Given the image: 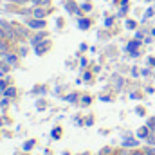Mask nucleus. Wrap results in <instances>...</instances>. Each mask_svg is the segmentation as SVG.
<instances>
[{
  "label": "nucleus",
  "instance_id": "obj_40",
  "mask_svg": "<svg viewBox=\"0 0 155 155\" xmlns=\"http://www.w3.org/2000/svg\"><path fill=\"white\" fill-rule=\"evenodd\" d=\"M87 49H88L87 43H81V45H79V51H87Z\"/></svg>",
  "mask_w": 155,
  "mask_h": 155
},
{
  "label": "nucleus",
  "instance_id": "obj_47",
  "mask_svg": "<svg viewBox=\"0 0 155 155\" xmlns=\"http://www.w3.org/2000/svg\"><path fill=\"white\" fill-rule=\"evenodd\" d=\"M63 155H71V153H69V152H63Z\"/></svg>",
  "mask_w": 155,
  "mask_h": 155
},
{
  "label": "nucleus",
  "instance_id": "obj_26",
  "mask_svg": "<svg viewBox=\"0 0 155 155\" xmlns=\"http://www.w3.org/2000/svg\"><path fill=\"white\" fill-rule=\"evenodd\" d=\"M114 155H132V152H130L128 148H123V146H121V150H117Z\"/></svg>",
  "mask_w": 155,
  "mask_h": 155
},
{
  "label": "nucleus",
  "instance_id": "obj_23",
  "mask_svg": "<svg viewBox=\"0 0 155 155\" xmlns=\"http://www.w3.org/2000/svg\"><path fill=\"white\" fill-rule=\"evenodd\" d=\"M153 15H155V7H148L146 13H144V16H143V20H148V18H152Z\"/></svg>",
  "mask_w": 155,
  "mask_h": 155
},
{
  "label": "nucleus",
  "instance_id": "obj_50",
  "mask_svg": "<svg viewBox=\"0 0 155 155\" xmlns=\"http://www.w3.org/2000/svg\"><path fill=\"white\" fill-rule=\"evenodd\" d=\"M83 2H87V0H83Z\"/></svg>",
  "mask_w": 155,
  "mask_h": 155
},
{
  "label": "nucleus",
  "instance_id": "obj_29",
  "mask_svg": "<svg viewBox=\"0 0 155 155\" xmlns=\"http://www.w3.org/2000/svg\"><path fill=\"white\" fill-rule=\"evenodd\" d=\"M146 124L150 126V130H152V132H155V117H150V119L146 121Z\"/></svg>",
  "mask_w": 155,
  "mask_h": 155
},
{
  "label": "nucleus",
  "instance_id": "obj_2",
  "mask_svg": "<svg viewBox=\"0 0 155 155\" xmlns=\"http://www.w3.org/2000/svg\"><path fill=\"white\" fill-rule=\"evenodd\" d=\"M0 27L4 29V33H5V38L9 40L11 43H13V41H18V40H22V38H20V35L16 33V29L13 27V24H11V22L0 20Z\"/></svg>",
  "mask_w": 155,
  "mask_h": 155
},
{
  "label": "nucleus",
  "instance_id": "obj_16",
  "mask_svg": "<svg viewBox=\"0 0 155 155\" xmlns=\"http://www.w3.org/2000/svg\"><path fill=\"white\" fill-rule=\"evenodd\" d=\"M79 9H81L83 13H90V11L94 9V4H92L90 0H87V2H81V5H79Z\"/></svg>",
  "mask_w": 155,
  "mask_h": 155
},
{
  "label": "nucleus",
  "instance_id": "obj_24",
  "mask_svg": "<svg viewBox=\"0 0 155 155\" xmlns=\"http://www.w3.org/2000/svg\"><path fill=\"white\" fill-rule=\"evenodd\" d=\"M114 20H116V16H105V27H112L114 25Z\"/></svg>",
  "mask_w": 155,
  "mask_h": 155
},
{
  "label": "nucleus",
  "instance_id": "obj_35",
  "mask_svg": "<svg viewBox=\"0 0 155 155\" xmlns=\"http://www.w3.org/2000/svg\"><path fill=\"white\" fill-rule=\"evenodd\" d=\"M79 65H81V67H87V65H88L87 58H81V60H79Z\"/></svg>",
  "mask_w": 155,
  "mask_h": 155
},
{
  "label": "nucleus",
  "instance_id": "obj_39",
  "mask_svg": "<svg viewBox=\"0 0 155 155\" xmlns=\"http://www.w3.org/2000/svg\"><path fill=\"white\" fill-rule=\"evenodd\" d=\"M25 54H27V49H25V47H22V49H20V56H25Z\"/></svg>",
  "mask_w": 155,
  "mask_h": 155
},
{
  "label": "nucleus",
  "instance_id": "obj_49",
  "mask_svg": "<svg viewBox=\"0 0 155 155\" xmlns=\"http://www.w3.org/2000/svg\"><path fill=\"white\" fill-rule=\"evenodd\" d=\"M105 2H108V0H105Z\"/></svg>",
  "mask_w": 155,
  "mask_h": 155
},
{
  "label": "nucleus",
  "instance_id": "obj_43",
  "mask_svg": "<svg viewBox=\"0 0 155 155\" xmlns=\"http://www.w3.org/2000/svg\"><path fill=\"white\" fill-rule=\"evenodd\" d=\"M132 74L137 78V76H139V71H137V69H132Z\"/></svg>",
  "mask_w": 155,
  "mask_h": 155
},
{
  "label": "nucleus",
  "instance_id": "obj_15",
  "mask_svg": "<svg viewBox=\"0 0 155 155\" xmlns=\"http://www.w3.org/2000/svg\"><path fill=\"white\" fill-rule=\"evenodd\" d=\"M35 7H51L52 5V0H31Z\"/></svg>",
  "mask_w": 155,
  "mask_h": 155
},
{
  "label": "nucleus",
  "instance_id": "obj_14",
  "mask_svg": "<svg viewBox=\"0 0 155 155\" xmlns=\"http://www.w3.org/2000/svg\"><path fill=\"white\" fill-rule=\"evenodd\" d=\"M9 49H11V41H9V40L0 38V54H5V52H9Z\"/></svg>",
  "mask_w": 155,
  "mask_h": 155
},
{
  "label": "nucleus",
  "instance_id": "obj_33",
  "mask_svg": "<svg viewBox=\"0 0 155 155\" xmlns=\"http://www.w3.org/2000/svg\"><path fill=\"white\" fill-rule=\"evenodd\" d=\"M7 105H9V97H5V96H4V99L0 101V107H4V108H5Z\"/></svg>",
  "mask_w": 155,
  "mask_h": 155
},
{
  "label": "nucleus",
  "instance_id": "obj_7",
  "mask_svg": "<svg viewBox=\"0 0 155 155\" xmlns=\"http://www.w3.org/2000/svg\"><path fill=\"white\" fill-rule=\"evenodd\" d=\"M11 24H13V27L16 29V33L20 35V38H22V40L29 38V31H31V29H29L25 24H24V25H22V24H18V22H11Z\"/></svg>",
  "mask_w": 155,
  "mask_h": 155
},
{
  "label": "nucleus",
  "instance_id": "obj_27",
  "mask_svg": "<svg viewBox=\"0 0 155 155\" xmlns=\"http://www.w3.org/2000/svg\"><path fill=\"white\" fill-rule=\"evenodd\" d=\"M126 13H128V7L126 5H121L119 11H117V16H126Z\"/></svg>",
  "mask_w": 155,
  "mask_h": 155
},
{
  "label": "nucleus",
  "instance_id": "obj_41",
  "mask_svg": "<svg viewBox=\"0 0 155 155\" xmlns=\"http://www.w3.org/2000/svg\"><path fill=\"white\" fill-rule=\"evenodd\" d=\"M99 99H101V101H110V96H101Z\"/></svg>",
  "mask_w": 155,
  "mask_h": 155
},
{
  "label": "nucleus",
  "instance_id": "obj_5",
  "mask_svg": "<svg viewBox=\"0 0 155 155\" xmlns=\"http://www.w3.org/2000/svg\"><path fill=\"white\" fill-rule=\"evenodd\" d=\"M52 13V7H35L33 5V16L35 18H45L47 20V16Z\"/></svg>",
  "mask_w": 155,
  "mask_h": 155
},
{
  "label": "nucleus",
  "instance_id": "obj_4",
  "mask_svg": "<svg viewBox=\"0 0 155 155\" xmlns=\"http://www.w3.org/2000/svg\"><path fill=\"white\" fill-rule=\"evenodd\" d=\"M51 47H52V41H51V40H43L41 43L35 45V54H36V56H43L45 52L51 51Z\"/></svg>",
  "mask_w": 155,
  "mask_h": 155
},
{
  "label": "nucleus",
  "instance_id": "obj_9",
  "mask_svg": "<svg viewBox=\"0 0 155 155\" xmlns=\"http://www.w3.org/2000/svg\"><path fill=\"white\" fill-rule=\"evenodd\" d=\"M135 135H137L139 139H148V137L152 135V130H150V126H148V124H144V126H141V128L135 132Z\"/></svg>",
  "mask_w": 155,
  "mask_h": 155
},
{
  "label": "nucleus",
  "instance_id": "obj_32",
  "mask_svg": "<svg viewBox=\"0 0 155 155\" xmlns=\"http://www.w3.org/2000/svg\"><path fill=\"white\" fill-rule=\"evenodd\" d=\"M135 112H137V116H146V112H144V108H143V107H137V108H135Z\"/></svg>",
  "mask_w": 155,
  "mask_h": 155
},
{
  "label": "nucleus",
  "instance_id": "obj_34",
  "mask_svg": "<svg viewBox=\"0 0 155 155\" xmlns=\"http://www.w3.org/2000/svg\"><path fill=\"white\" fill-rule=\"evenodd\" d=\"M132 155H146V153H144V150H135V148H134V150H132Z\"/></svg>",
  "mask_w": 155,
  "mask_h": 155
},
{
  "label": "nucleus",
  "instance_id": "obj_28",
  "mask_svg": "<svg viewBox=\"0 0 155 155\" xmlns=\"http://www.w3.org/2000/svg\"><path fill=\"white\" fill-rule=\"evenodd\" d=\"M144 153H146V155H155V146L148 144V146L144 148Z\"/></svg>",
  "mask_w": 155,
  "mask_h": 155
},
{
  "label": "nucleus",
  "instance_id": "obj_8",
  "mask_svg": "<svg viewBox=\"0 0 155 155\" xmlns=\"http://www.w3.org/2000/svg\"><path fill=\"white\" fill-rule=\"evenodd\" d=\"M43 40H47V33H45V31H35V36H31V38H29V43L35 47V45L41 43Z\"/></svg>",
  "mask_w": 155,
  "mask_h": 155
},
{
  "label": "nucleus",
  "instance_id": "obj_30",
  "mask_svg": "<svg viewBox=\"0 0 155 155\" xmlns=\"http://www.w3.org/2000/svg\"><path fill=\"white\" fill-rule=\"evenodd\" d=\"M92 124H94V117L88 116L87 119H85V126H92Z\"/></svg>",
  "mask_w": 155,
  "mask_h": 155
},
{
  "label": "nucleus",
  "instance_id": "obj_10",
  "mask_svg": "<svg viewBox=\"0 0 155 155\" xmlns=\"http://www.w3.org/2000/svg\"><path fill=\"white\" fill-rule=\"evenodd\" d=\"M4 60H5V61H7V63H9V65H11V67H13V65H16V63H18V56H16V54H15V52H11V51H9V52H5V54H4Z\"/></svg>",
  "mask_w": 155,
  "mask_h": 155
},
{
  "label": "nucleus",
  "instance_id": "obj_17",
  "mask_svg": "<svg viewBox=\"0 0 155 155\" xmlns=\"http://www.w3.org/2000/svg\"><path fill=\"white\" fill-rule=\"evenodd\" d=\"M137 25H139V24H137L135 20H132V18H128V20L124 22V27H126L128 31H137Z\"/></svg>",
  "mask_w": 155,
  "mask_h": 155
},
{
  "label": "nucleus",
  "instance_id": "obj_48",
  "mask_svg": "<svg viewBox=\"0 0 155 155\" xmlns=\"http://www.w3.org/2000/svg\"><path fill=\"white\" fill-rule=\"evenodd\" d=\"M0 126H2V119H0Z\"/></svg>",
  "mask_w": 155,
  "mask_h": 155
},
{
  "label": "nucleus",
  "instance_id": "obj_11",
  "mask_svg": "<svg viewBox=\"0 0 155 155\" xmlns=\"http://www.w3.org/2000/svg\"><path fill=\"white\" fill-rule=\"evenodd\" d=\"M121 146H123V148H137V146H139V141L128 137V139H124V141L121 143Z\"/></svg>",
  "mask_w": 155,
  "mask_h": 155
},
{
  "label": "nucleus",
  "instance_id": "obj_36",
  "mask_svg": "<svg viewBox=\"0 0 155 155\" xmlns=\"http://www.w3.org/2000/svg\"><path fill=\"white\" fill-rule=\"evenodd\" d=\"M148 65L155 67V56H150V58H148Z\"/></svg>",
  "mask_w": 155,
  "mask_h": 155
},
{
  "label": "nucleus",
  "instance_id": "obj_25",
  "mask_svg": "<svg viewBox=\"0 0 155 155\" xmlns=\"http://www.w3.org/2000/svg\"><path fill=\"white\" fill-rule=\"evenodd\" d=\"M92 79H94V76H92L90 71H87V72L83 74V81H85V83H92Z\"/></svg>",
  "mask_w": 155,
  "mask_h": 155
},
{
  "label": "nucleus",
  "instance_id": "obj_12",
  "mask_svg": "<svg viewBox=\"0 0 155 155\" xmlns=\"http://www.w3.org/2000/svg\"><path fill=\"white\" fill-rule=\"evenodd\" d=\"M65 9H67V11H69L71 15H76L78 11H79V5H78L74 0H69V2L65 4Z\"/></svg>",
  "mask_w": 155,
  "mask_h": 155
},
{
  "label": "nucleus",
  "instance_id": "obj_3",
  "mask_svg": "<svg viewBox=\"0 0 155 155\" xmlns=\"http://www.w3.org/2000/svg\"><path fill=\"white\" fill-rule=\"evenodd\" d=\"M141 43H143V40H130L128 43H126V52L132 56V58H137L141 52H139V47H141Z\"/></svg>",
  "mask_w": 155,
  "mask_h": 155
},
{
  "label": "nucleus",
  "instance_id": "obj_19",
  "mask_svg": "<svg viewBox=\"0 0 155 155\" xmlns=\"http://www.w3.org/2000/svg\"><path fill=\"white\" fill-rule=\"evenodd\" d=\"M63 99L69 101V103H78V101H79V94H78V92H72V94H69V96H63Z\"/></svg>",
  "mask_w": 155,
  "mask_h": 155
},
{
  "label": "nucleus",
  "instance_id": "obj_1",
  "mask_svg": "<svg viewBox=\"0 0 155 155\" xmlns=\"http://www.w3.org/2000/svg\"><path fill=\"white\" fill-rule=\"evenodd\" d=\"M31 31H45L47 29V20L45 18H35V16H27L24 22Z\"/></svg>",
  "mask_w": 155,
  "mask_h": 155
},
{
  "label": "nucleus",
  "instance_id": "obj_18",
  "mask_svg": "<svg viewBox=\"0 0 155 155\" xmlns=\"http://www.w3.org/2000/svg\"><path fill=\"white\" fill-rule=\"evenodd\" d=\"M61 134H63L61 126H56V128H52V132H51V137H52L54 141H58V139L61 137Z\"/></svg>",
  "mask_w": 155,
  "mask_h": 155
},
{
  "label": "nucleus",
  "instance_id": "obj_44",
  "mask_svg": "<svg viewBox=\"0 0 155 155\" xmlns=\"http://www.w3.org/2000/svg\"><path fill=\"white\" fill-rule=\"evenodd\" d=\"M119 4H121V5H126V7H128V0H121Z\"/></svg>",
  "mask_w": 155,
  "mask_h": 155
},
{
  "label": "nucleus",
  "instance_id": "obj_46",
  "mask_svg": "<svg viewBox=\"0 0 155 155\" xmlns=\"http://www.w3.org/2000/svg\"><path fill=\"white\" fill-rule=\"evenodd\" d=\"M81 155H92V153L90 152H85V153H81Z\"/></svg>",
  "mask_w": 155,
  "mask_h": 155
},
{
  "label": "nucleus",
  "instance_id": "obj_37",
  "mask_svg": "<svg viewBox=\"0 0 155 155\" xmlns=\"http://www.w3.org/2000/svg\"><path fill=\"white\" fill-rule=\"evenodd\" d=\"M148 74H150V69H143L141 71V76H148Z\"/></svg>",
  "mask_w": 155,
  "mask_h": 155
},
{
  "label": "nucleus",
  "instance_id": "obj_31",
  "mask_svg": "<svg viewBox=\"0 0 155 155\" xmlns=\"http://www.w3.org/2000/svg\"><path fill=\"white\" fill-rule=\"evenodd\" d=\"M135 40H144V33L137 29V31H135Z\"/></svg>",
  "mask_w": 155,
  "mask_h": 155
},
{
  "label": "nucleus",
  "instance_id": "obj_42",
  "mask_svg": "<svg viewBox=\"0 0 155 155\" xmlns=\"http://www.w3.org/2000/svg\"><path fill=\"white\" fill-rule=\"evenodd\" d=\"M0 38H4V40H7V38H5V33H4V29H2V27H0Z\"/></svg>",
  "mask_w": 155,
  "mask_h": 155
},
{
  "label": "nucleus",
  "instance_id": "obj_22",
  "mask_svg": "<svg viewBox=\"0 0 155 155\" xmlns=\"http://www.w3.org/2000/svg\"><path fill=\"white\" fill-rule=\"evenodd\" d=\"M114 153H116V152H114L110 146H105V148H101V152H99L97 155H114Z\"/></svg>",
  "mask_w": 155,
  "mask_h": 155
},
{
  "label": "nucleus",
  "instance_id": "obj_13",
  "mask_svg": "<svg viewBox=\"0 0 155 155\" xmlns=\"http://www.w3.org/2000/svg\"><path fill=\"white\" fill-rule=\"evenodd\" d=\"M16 92H18V90H16V87H13V85H9V87H7V88H5V90L2 92V94H4L5 97H9V99H13V97H16Z\"/></svg>",
  "mask_w": 155,
  "mask_h": 155
},
{
  "label": "nucleus",
  "instance_id": "obj_6",
  "mask_svg": "<svg viewBox=\"0 0 155 155\" xmlns=\"http://www.w3.org/2000/svg\"><path fill=\"white\" fill-rule=\"evenodd\" d=\"M76 25H78L79 31H88V29L92 27V18H88V16H79Z\"/></svg>",
  "mask_w": 155,
  "mask_h": 155
},
{
  "label": "nucleus",
  "instance_id": "obj_21",
  "mask_svg": "<svg viewBox=\"0 0 155 155\" xmlns=\"http://www.w3.org/2000/svg\"><path fill=\"white\" fill-rule=\"evenodd\" d=\"M79 101H81V105H85V107H88V105L92 103V97H90L88 94H83V96L79 97Z\"/></svg>",
  "mask_w": 155,
  "mask_h": 155
},
{
  "label": "nucleus",
  "instance_id": "obj_20",
  "mask_svg": "<svg viewBox=\"0 0 155 155\" xmlns=\"http://www.w3.org/2000/svg\"><path fill=\"white\" fill-rule=\"evenodd\" d=\"M35 146H36V141H35V139H29V141L24 143V152H31Z\"/></svg>",
  "mask_w": 155,
  "mask_h": 155
},
{
  "label": "nucleus",
  "instance_id": "obj_38",
  "mask_svg": "<svg viewBox=\"0 0 155 155\" xmlns=\"http://www.w3.org/2000/svg\"><path fill=\"white\" fill-rule=\"evenodd\" d=\"M130 97H132V99H141L143 96H141V94H130Z\"/></svg>",
  "mask_w": 155,
  "mask_h": 155
},
{
  "label": "nucleus",
  "instance_id": "obj_45",
  "mask_svg": "<svg viewBox=\"0 0 155 155\" xmlns=\"http://www.w3.org/2000/svg\"><path fill=\"white\" fill-rule=\"evenodd\" d=\"M150 35H152V36H153V38H155V27H153V29H152V31H150Z\"/></svg>",
  "mask_w": 155,
  "mask_h": 155
},
{
  "label": "nucleus",
  "instance_id": "obj_51",
  "mask_svg": "<svg viewBox=\"0 0 155 155\" xmlns=\"http://www.w3.org/2000/svg\"><path fill=\"white\" fill-rule=\"evenodd\" d=\"M153 7H155V5H153Z\"/></svg>",
  "mask_w": 155,
  "mask_h": 155
}]
</instances>
